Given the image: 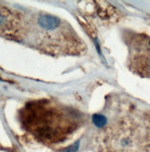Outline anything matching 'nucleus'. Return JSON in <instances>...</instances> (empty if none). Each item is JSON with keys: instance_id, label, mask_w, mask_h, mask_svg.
<instances>
[{"instance_id": "f257e3e1", "label": "nucleus", "mask_w": 150, "mask_h": 152, "mask_svg": "<svg viewBox=\"0 0 150 152\" xmlns=\"http://www.w3.org/2000/svg\"><path fill=\"white\" fill-rule=\"evenodd\" d=\"M38 23L42 28L52 31L60 25V20L52 15H41L38 19Z\"/></svg>"}, {"instance_id": "f03ea898", "label": "nucleus", "mask_w": 150, "mask_h": 152, "mask_svg": "<svg viewBox=\"0 0 150 152\" xmlns=\"http://www.w3.org/2000/svg\"><path fill=\"white\" fill-rule=\"evenodd\" d=\"M92 122H93V124H95V126H96V127H100V128H101V127L105 126L106 124H107L108 120H107V118H106L104 115L99 114V113H96V114H94V115L92 116Z\"/></svg>"}, {"instance_id": "7ed1b4c3", "label": "nucleus", "mask_w": 150, "mask_h": 152, "mask_svg": "<svg viewBox=\"0 0 150 152\" xmlns=\"http://www.w3.org/2000/svg\"><path fill=\"white\" fill-rule=\"evenodd\" d=\"M7 21V16L0 10V26H3Z\"/></svg>"}, {"instance_id": "20e7f679", "label": "nucleus", "mask_w": 150, "mask_h": 152, "mask_svg": "<svg viewBox=\"0 0 150 152\" xmlns=\"http://www.w3.org/2000/svg\"><path fill=\"white\" fill-rule=\"evenodd\" d=\"M77 148H78V143L76 142L75 145H73L71 147L67 148L66 149H65L64 152H76L77 150Z\"/></svg>"}, {"instance_id": "39448f33", "label": "nucleus", "mask_w": 150, "mask_h": 152, "mask_svg": "<svg viewBox=\"0 0 150 152\" xmlns=\"http://www.w3.org/2000/svg\"><path fill=\"white\" fill-rule=\"evenodd\" d=\"M149 44H150V42H149Z\"/></svg>"}]
</instances>
